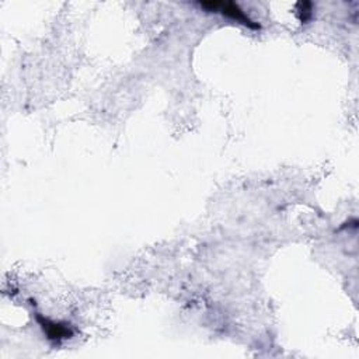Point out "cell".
Masks as SVG:
<instances>
[{"label": "cell", "instance_id": "cell-2", "mask_svg": "<svg viewBox=\"0 0 359 359\" xmlns=\"http://www.w3.org/2000/svg\"><path fill=\"white\" fill-rule=\"evenodd\" d=\"M35 320H37V323H38L39 327L42 329L43 334L47 336V338H48L50 341H54V342L59 344L61 341L68 340V338H70V337L73 336V331H72V329L69 327V324L58 323V322L50 320V319H47V318L39 316V314H37Z\"/></svg>", "mask_w": 359, "mask_h": 359}, {"label": "cell", "instance_id": "cell-1", "mask_svg": "<svg viewBox=\"0 0 359 359\" xmlns=\"http://www.w3.org/2000/svg\"><path fill=\"white\" fill-rule=\"evenodd\" d=\"M198 6L209 13H219L223 17H228L236 23H240L251 30H260L261 26L254 21L237 3L235 2H216V0H208V2H200Z\"/></svg>", "mask_w": 359, "mask_h": 359}, {"label": "cell", "instance_id": "cell-3", "mask_svg": "<svg viewBox=\"0 0 359 359\" xmlns=\"http://www.w3.org/2000/svg\"><path fill=\"white\" fill-rule=\"evenodd\" d=\"M296 13L302 23H307L313 17V5L310 2L296 3Z\"/></svg>", "mask_w": 359, "mask_h": 359}]
</instances>
